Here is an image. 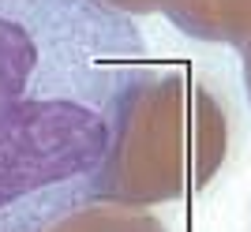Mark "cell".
I'll list each match as a JSON object with an SVG mask.
<instances>
[{"instance_id": "6", "label": "cell", "mask_w": 251, "mask_h": 232, "mask_svg": "<svg viewBox=\"0 0 251 232\" xmlns=\"http://www.w3.org/2000/svg\"><path fill=\"white\" fill-rule=\"evenodd\" d=\"M240 60H244V86H248V101H251V38L240 45Z\"/></svg>"}, {"instance_id": "2", "label": "cell", "mask_w": 251, "mask_h": 232, "mask_svg": "<svg viewBox=\"0 0 251 232\" xmlns=\"http://www.w3.org/2000/svg\"><path fill=\"white\" fill-rule=\"evenodd\" d=\"M225 142V113L206 86L184 64H150L105 172V202L139 210L199 191L218 172Z\"/></svg>"}, {"instance_id": "4", "label": "cell", "mask_w": 251, "mask_h": 232, "mask_svg": "<svg viewBox=\"0 0 251 232\" xmlns=\"http://www.w3.org/2000/svg\"><path fill=\"white\" fill-rule=\"evenodd\" d=\"M45 232H165V225L157 221V217H150V213L131 210V206L94 202V206L64 217V221H56Z\"/></svg>"}, {"instance_id": "3", "label": "cell", "mask_w": 251, "mask_h": 232, "mask_svg": "<svg viewBox=\"0 0 251 232\" xmlns=\"http://www.w3.org/2000/svg\"><path fill=\"white\" fill-rule=\"evenodd\" d=\"M157 11L195 42L240 49L251 38V0H157Z\"/></svg>"}, {"instance_id": "1", "label": "cell", "mask_w": 251, "mask_h": 232, "mask_svg": "<svg viewBox=\"0 0 251 232\" xmlns=\"http://www.w3.org/2000/svg\"><path fill=\"white\" fill-rule=\"evenodd\" d=\"M143 30L101 0H0V232H45L105 202Z\"/></svg>"}, {"instance_id": "5", "label": "cell", "mask_w": 251, "mask_h": 232, "mask_svg": "<svg viewBox=\"0 0 251 232\" xmlns=\"http://www.w3.org/2000/svg\"><path fill=\"white\" fill-rule=\"evenodd\" d=\"M105 8H113V11H120V15H154L157 11V0H101Z\"/></svg>"}]
</instances>
